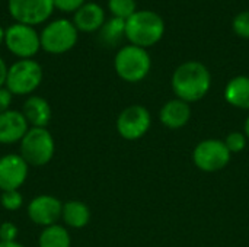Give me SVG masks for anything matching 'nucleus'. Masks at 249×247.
<instances>
[{"instance_id":"nucleus-23","label":"nucleus","mask_w":249,"mask_h":247,"mask_svg":"<svg viewBox=\"0 0 249 247\" xmlns=\"http://www.w3.org/2000/svg\"><path fill=\"white\" fill-rule=\"evenodd\" d=\"M228 150L231 151V154H238V153H242L245 148H247V144H248V138L247 135L244 134V131H232L226 135V138L223 140Z\"/></svg>"},{"instance_id":"nucleus-4","label":"nucleus","mask_w":249,"mask_h":247,"mask_svg":"<svg viewBox=\"0 0 249 247\" xmlns=\"http://www.w3.org/2000/svg\"><path fill=\"white\" fill-rule=\"evenodd\" d=\"M19 144V154L29 167L47 166L55 154V141L47 128H29Z\"/></svg>"},{"instance_id":"nucleus-21","label":"nucleus","mask_w":249,"mask_h":247,"mask_svg":"<svg viewBox=\"0 0 249 247\" xmlns=\"http://www.w3.org/2000/svg\"><path fill=\"white\" fill-rule=\"evenodd\" d=\"M108 9L114 17L127 20L137 12V3L136 0H108Z\"/></svg>"},{"instance_id":"nucleus-2","label":"nucleus","mask_w":249,"mask_h":247,"mask_svg":"<svg viewBox=\"0 0 249 247\" xmlns=\"http://www.w3.org/2000/svg\"><path fill=\"white\" fill-rule=\"evenodd\" d=\"M165 33V22L153 10H137L125 20V38L131 45L149 48L156 45Z\"/></svg>"},{"instance_id":"nucleus-31","label":"nucleus","mask_w":249,"mask_h":247,"mask_svg":"<svg viewBox=\"0 0 249 247\" xmlns=\"http://www.w3.org/2000/svg\"><path fill=\"white\" fill-rule=\"evenodd\" d=\"M4 44V28L0 26V45Z\"/></svg>"},{"instance_id":"nucleus-10","label":"nucleus","mask_w":249,"mask_h":247,"mask_svg":"<svg viewBox=\"0 0 249 247\" xmlns=\"http://www.w3.org/2000/svg\"><path fill=\"white\" fill-rule=\"evenodd\" d=\"M54 9V0H7V10L15 22L29 26L44 23Z\"/></svg>"},{"instance_id":"nucleus-17","label":"nucleus","mask_w":249,"mask_h":247,"mask_svg":"<svg viewBox=\"0 0 249 247\" xmlns=\"http://www.w3.org/2000/svg\"><path fill=\"white\" fill-rule=\"evenodd\" d=\"M90 208L79 199H70L67 202H63L61 221L69 229H85L90 221Z\"/></svg>"},{"instance_id":"nucleus-8","label":"nucleus","mask_w":249,"mask_h":247,"mask_svg":"<svg viewBox=\"0 0 249 247\" xmlns=\"http://www.w3.org/2000/svg\"><path fill=\"white\" fill-rule=\"evenodd\" d=\"M232 154L223 140L206 138L200 141L193 151V162L197 169L206 173H213L225 169L231 163Z\"/></svg>"},{"instance_id":"nucleus-5","label":"nucleus","mask_w":249,"mask_h":247,"mask_svg":"<svg viewBox=\"0 0 249 247\" xmlns=\"http://www.w3.org/2000/svg\"><path fill=\"white\" fill-rule=\"evenodd\" d=\"M44 70L34 58L18 60L7 70L6 87L13 96H31L42 83Z\"/></svg>"},{"instance_id":"nucleus-13","label":"nucleus","mask_w":249,"mask_h":247,"mask_svg":"<svg viewBox=\"0 0 249 247\" xmlns=\"http://www.w3.org/2000/svg\"><path fill=\"white\" fill-rule=\"evenodd\" d=\"M29 128L20 111L9 109L0 114V144L10 146L20 143Z\"/></svg>"},{"instance_id":"nucleus-30","label":"nucleus","mask_w":249,"mask_h":247,"mask_svg":"<svg viewBox=\"0 0 249 247\" xmlns=\"http://www.w3.org/2000/svg\"><path fill=\"white\" fill-rule=\"evenodd\" d=\"M244 134L247 135V138L249 140V115L247 116L245 122H244Z\"/></svg>"},{"instance_id":"nucleus-15","label":"nucleus","mask_w":249,"mask_h":247,"mask_svg":"<svg viewBox=\"0 0 249 247\" xmlns=\"http://www.w3.org/2000/svg\"><path fill=\"white\" fill-rule=\"evenodd\" d=\"M20 112L23 114L31 128H47L53 116V111L48 100L38 95L28 96L23 102Z\"/></svg>"},{"instance_id":"nucleus-7","label":"nucleus","mask_w":249,"mask_h":247,"mask_svg":"<svg viewBox=\"0 0 249 247\" xmlns=\"http://www.w3.org/2000/svg\"><path fill=\"white\" fill-rule=\"evenodd\" d=\"M4 45L19 60L34 58L41 49L39 33L34 26L15 22L4 29Z\"/></svg>"},{"instance_id":"nucleus-18","label":"nucleus","mask_w":249,"mask_h":247,"mask_svg":"<svg viewBox=\"0 0 249 247\" xmlns=\"http://www.w3.org/2000/svg\"><path fill=\"white\" fill-rule=\"evenodd\" d=\"M225 100L242 111H249V77L248 76H236L231 79L225 87Z\"/></svg>"},{"instance_id":"nucleus-1","label":"nucleus","mask_w":249,"mask_h":247,"mask_svg":"<svg viewBox=\"0 0 249 247\" xmlns=\"http://www.w3.org/2000/svg\"><path fill=\"white\" fill-rule=\"evenodd\" d=\"M171 86L178 99L191 105L206 98L210 92L212 73L200 61H185L175 68Z\"/></svg>"},{"instance_id":"nucleus-20","label":"nucleus","mask_w":249,"mask_h":247,"mask_svg":"<svg viewBox=\"0 0 249 247\" xmlns=\"http://www.w3.org/2000/svg\"><path fill=\"white\" fill-rule=\"evenodd\" d=\"M125 36V20L120 17H111L105 20L99 29V38L105 45H117L120 39Z\"/></svg>"},{"instance_id":"nucleus-6","label":"nucleus","mask_w":249,"mask_h":247,"mask_svg":"<svg viewBox=\"0 0 249 247\" xmlns=\"http://www.w3.org/2000/svg\"><path fill=\"white\" fill-rule=\"evenodd\" d=\"M79 39V31L69 19L60 17L48 22L39 33L41 49L48 54L60 55L74 48Z\"/></svg>"},{"instance_id":"nucleus-24","label":"nucleus","mask_w":249,"mask_h":247,"mask_svg":"<svg viewBox=\"0 0 249 247\" xmlns=\"http://www.w3.org/2000/svg\"><path fill=\"white\" fill-rule=\"evenodd\" d=\"M232 28L238 36L244 39H249V10L241 12L233 17Z\"/></svg>"},{"instance_id":"nucleus-25","label":"nucleus","mask_w":249,"mask_h":247,"mask_svg":"<svg viewBox=\"0 0 249 247\" xmlns=\"http://www.w3.org/2000/svg\"><path fill=\"white\" fill-rule=\"evenodd\" d=\"M19 234V229L16 227V224L10 223V221H3L0 224V242H16Z\"/></svg>"},{"instance_id":"nucleus-19","label":"nucleus","mask_w":249,"mask_h":247,"mask_svg":"<svg viewBox=\"0 0 249 247\" xmlns=\"http://www.w3.org/2000/svg\"><path fill=\"white\" fill-rule=\"evenodd\" d=\"M38 247H71V237L67 227L54 224L42 229L38 237Z\"/></svg>"},{"instance_id":"nucleus-12","label":"nucleus","mask_w":249,"mask_h":247,"mask_svg":"<svg viewBox=\"0 0 249 247\" xmlns=\"http://www.w3.org/2000/svg\"><path fill=\"white\" fill-rule=\"evenodd\" d=\"M29 165L19 153L0 157V191H18L28 179Z\"/></svg>"},{"instance_id":"nucleus-16","label":"nucleus","mask_w":249,"mask_h":247,"mask_svg":"<svg viewBox=\"0 0 249 247\" xmlns=\"http://www.w3.org/2000/svg\"><path fill=\"white\" fill-rule=\"evenodd\" d=\"M105 10L101 4L89 1L85 3L77 12H74L73 16V23L77 28L79 32L90 33L96 32L102 28L105 23Z\"/></svg>"},{"instance_id":"nucleus-28","label":"nucleus","mask_w":249,"mask_h":247,"mask_svg":"<svg viewBox=\"0 0 249 247\" xmlns=\"http://www.w3.org/2000/svg\"><path fill=\"white\" fill-rule=\"evenodd\" d=\"M7 64L4 63V60L0 57V87L6 86V79H7Z\"/></svg>"},{"instance_id":"nucleus-11","label":"nucleus","mask_w":249,"mask_h":247,"mask_svg":"<svg viewBox=\"0 0 249 247\" xmlns=\"http://www.w3.org/2000/svg\"><path fill=\"white\" fill-rule=\"evenodd\" d=\"M61 211L63 202L57 197L48 194L34 197L26 207V214L31 223L42 229L57 224L61 220Z\"/></svg>"},{"instance_id":"nucleus-14","label":"nucleus","mask_w":249,"mask_h":247,"mask_svg":"<svg viewBox=\"0 0 249 247\" xmlns=\"http://www.w3.org/2000/svg\"><path fill=\"white\" fill-rule=\"evenodd\" d=\"M191 115H193L191 105L175 98L168 100L160 108L159 121L168 130H181L190 122Z\"/></svg>"},{"instance_id":"nucleus-9","label":"nucleus","mask_w":249,"mask_h":247,"mask_svg":"<svg viewBox=\"0 0 249 247\" xmlns=\"http://www.w3.org/2000/svg\"><path fill=\"white\" fill-rule=\"evenodd\" d=\"M152 127V115L143 105H130L124 108L115 121L117 132L127 141L143 138Z\"/></svg>"},{"instance_id":"nucleus-3","label":"nucleus","mask_w":249,"mask_h":247,"mask_svg":"<svg viewBox=\"0 0 249 247\" xmlns=\"http://www.w3.org/2000/svg\"><path fill=\"white\" fill-rule=\"evenodd\" d=\"M114 68L121 80L127 83H139L149 76L152 58L146 48L128 44L115 54Z\"/></svg>"},{"instance_id":"nucleus-26","label":"nucleus","mask_w":249,"mask_h":247,"mask_svg":"<svg viewBox=\"0 0 249 247\" xmlns=\"http://www.w3.org/2000/svg\"><path fill=\"white\" fill-rule=\"evenodd\" d=\"M85 3H86L85 0H54V7L64 13H74Z\"/></svg>"},{"instance_id":"nucleus-22","label":"nucleus","mask_w":249,"mask_h":247,"mask_svg":"<svg viewBox=\"0 0 249 247\" xmlns=\"http://www.w3.org/2000/svg\"><path fill=\"white\" fill-rule=\"evenodd\" d=\"M0 205L6 211H19L23 205V195L18 191H4L0 195Z\"/></svg>"},{"instance_id":"nucleus-29","label":"nucleus","mask_w":249,"mask_h":247,"mask_svg":"<svg viewBox=\"0 0 249 247\" xmlns=\"http://www.w3.org/2000/svg\"><path fill=\"white\" fill-rule=\"evenodd\" d=\"M0 247H25L23 245H20V243H18V242H9V243H6V242H0Z\"/></svg>"},{"instance_id":"nucleus-27","label":"nucleus","mask_w":249,"mask_h":247,"mask_svg":"<svg viewBox=\"0 0 249 247\" xmlns=\"http://www.w3.org/2000/svg\"><path fill=\"white\" fill-rule=\"evenodd\" d=\"M12 100H13V95L9 92V89L6 86L0 87V114L10 109Z\"/></svg>"}]
</instances>
